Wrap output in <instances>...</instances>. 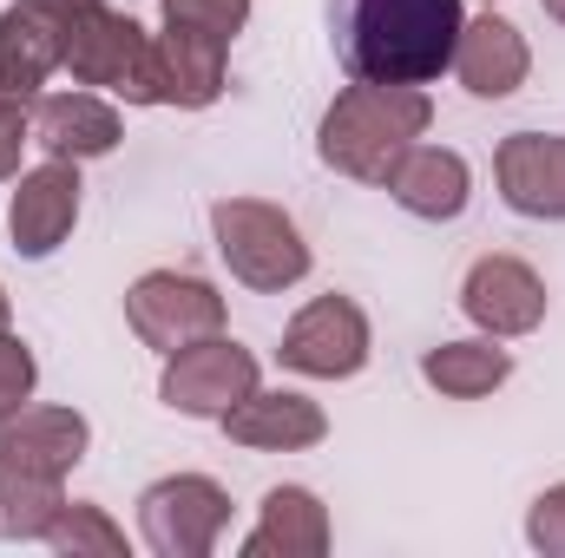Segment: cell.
I'll list each match as a JSON object with an SVG mask.
<instances>
[{"label":"cell","mask_w":565,"mask_h":558,"mask_svg":"<svg viewBox=\"0 0 565 558\" xmlns=\"http://www.w3.org/2000/svg\"><path fill=\"white\" fill-rule=\"evenodd\" d=\"M277 355L282 368H296L309 382H349L369 368V315L349 296H316L309 309L289 315Z\"/></svg>","instance_id":"cell-8"},{"label":"cell","mask_w":565,"mask_h":558,"mask_svg":"<svg viewBox=\"0 0 565 558\" xmlns=\"http://www.w3.org/2000/svg\"><path fill=\"white\" fill-rule=\"evenodd\" d=\"M33 382H40V368H33V355H26V342L0 335V415L20 408V401L33 395Z\"/></svg>","instance_id":"cell-24"},{"label":"cell","mask_w":565,"mask_h":558,"mask_svg":"<svg viewBox=\"0 0 565 558\" xmlns=\"http://www.w3.org/2000/svg\"><path fill=\"white\" fill-rule=\"evenodd\" d=\"M237 447H257V453H296V447H316L329 433V415L309 401V395H289V388H250L231 415L217 420Z\"/></svg>","instance_id":"cell-17"},{"label":"cell","mask_w":565,"mask_h":558,"mask_svg":"<svg viewBox=\"0 0 565 558\" xmlns=\"http://www.w3.org/2000/svg\"><path fill=\"white\" fill-rule=\"evenodd\" d=\"M86 447H93V427L86 415H73V408H7L0 415V460H13V466H33V473H73L79 460H86Z\"/></svg>","instance_id":"cell-14"},{"label":"cell","mask_w":565,"mask_h":558,"mask_svg":"<svg viewBox=\"0 0 565 558\" xmlns=\"http://www.w3.org/2000/svg\"><path fill=\"white\" fill-rule=\"evenodd\" d=\"M231 526V493L211 473H171L139 493V539L158 558H211Z\"/></svg>","instance_id":"cell-5"},{"label":"cell","mask_w":565,"mask_h":558,"mask_svg":"<svg viewBox=\"0 0 565 558\" xmlns=\"http://www.w3.org/2000/svg\"><path fill=\"white\" fill-rule=\"evenodd\" d=\"M33 144L46 151V158H106L113 144L126 139V126H119V112L99 99V93H46V99H33Z\"/></svg>","instance_id":"cell-16"},{"label":"cell","mask_w":565,"mask_h":558,"mask_svg":"<svg viewBox=\"0 0 565 558\" xmlns=\"http://www.w3.org/2000/svg\"><path fill=\"white\" fill-rule=\"evenodd\" d=\"M33 112H0V178H13L20 171V151L33 144V126H26Z\"/></svg>","instance_id":"cell-25"},{"label":"cell","mask_w":565,"mask_h":558,"mask_svg":"<svg viewBox=\"0 0 565 558\" xmlns=\"http://www.w3.org/2000/svg\"><path fill=\"white\" fill-rule=\"evenodd\" d=\"M422 375L427 388H440L454 401H480V395H493L513 375V355L493 348V342H440V348L422 355Z\"/></svg>","instance_id":"cell-19"},{"label":"cell","mask_w":565,"mask_h":558,"mask_svg":"<svg viewBox=\"0 0 565 558\" xmlns=\"http://www.w3.org/2000/svg\"><path fill=\"white\" fill-rule=\"evenodd\" d=\"M7 322H13V302H7V289H0V335H7Z\"/></svg>","instance_id":"cell-27"},{"label":"cell","mask_w":565,"mask_h":558,"mask_svg":"<svg viewBox=\"0 0 565 558\" xmlns=\"http://www.w3.org/2000/svg\"><path fill=\"white\" fill-rule=\"evenodd\" d=\"M66 33V53L60 66L79 79V86H99V93H119L126 106H158V79H151V33H145L132 13H113L106 0L60 20Z\"/></svg>","instance_id":"cell-4"},{"label":"cell","mask_w":565,"mask_h":558,"mask_svg":"<svg viewBox=\"0 0 565 558\" xmlns=\"http://www.w3.org/2000/svg\"><path fill=\"white\" fill-rule=\"evenodd\" d=\"M250 388H257V355L244 342H231L224 329L164 355V375H158V401L191 420H224Z\"/></svg>","instance_id":"cell-6"},{"label":"cell","mask_w":565,"mask_h":558,"mask_svg":"<svg viewBox=\"0 0 565 558\" xmlns=\"http://www.w3.org/2000/svg\"><path fill=\"white\" fill-rule=\"evenodd\" d=\"M164 26H191V33H211V40H237L244 20H250V0H158Z\"/></svg>","instance_id":"cell-22"},{"label":"cell","mask_w":565,"mask_h":558,"mask_svg":"<svg viewBox=\"0 0 565 558\" xmlns=\"http://www.w3.org/2000/svg\"><path fill=\"white\" fill-rule=\"evenodd\" d=\"M79 224V164L73 158H46L33 171H20V191L7 204V230L20 257H53Z\"/></svg>","instance_id":"cell-9"},{"label":"cell","mask_w":565,"mask_h":558,"mask_svg":"<svg viewBox=\"0 0 565 558\" xmlns=\"http://www.w3.org/2000/svg\"><path fill=\"white\" fill-rule=\"evenodd\" d=\"M526 546L546 558H565V486H546L526 506Z\"/></svg>","instance_id":"cell-23"},{"label":"cell","mask_w":565,"mask_h":558,"mask_svg":"<svg viewBox=\"0 0 565 558\" xmlns=\"http://www.w3.org/2000/svg\"><path fill=\"white\" fill-rule=\"evenodd\" d=\"M493 178H500V197L507 211L520 217H565V132H513L493 158Z\"/></svg>","instance_id":"cell-15"},{"label":"cell","mask_w":565,"mask_h":558,"mask_svg":"<svg viewBox=\"0 0 565 558\" xmlns=\"http://www.w3.org/2000/svg\"><path fill=\"white\" fill-rule=\"evenodd\" d=\"M460 0H335V60L362 86H427L454 66Z\"/></svg>","instance_id":"cell-1"},{"label":"cell","mask_w":565,"mask_h":558,"mask_svg":"<svg viewBox=\"0 0 565 558\" xmlns=\"http://www.w3.org/2000/svg\"><path fill=\"white\" fill-rule=\"evenodd\" d=\"M382 184H388V197H395L408 217H427V224H454V217L467 211V197H473L467 158L447 151V144H422V139L388 164Z\"/></svg>","instance_id":"cell-11"},{"label":"cell","mask_w":565,"mask_h":558,"mask_svg":"<svg viewBox=\"0 0 565 558\" xmlns=\"http://www.w3.org/2000/svg\"><path fill=\"white\" fill-rule=\"evenodd\" d=\"M126 322H132V335L145 348L178 355V348L224 329V296L204 277H191V270H145L126 289Z\"/></svg>","instance_id":"cell-7"},{"label":"cell","mask_w":565,"mask_h":558,"mask_svg":"<svg viewBox=\"0 0 565 558\" xmlns=\"http://www.w3.org/2000/svg\"><path fill=\"white\" fill-rule=\"evenodd\" d=\"M434 126V99L422 86H349L335 93V106L322 112V132H316V151L329 171L342 178H362V184H382L388 164L408 151Z\"/></svg>","instance_id":"cell-2"},{"label":"cell","mask_w":565,"mask_h":558,"mask_svg":"<svg viewBox=\"0 0 565 558\" xmlns=\"http://www.w3.org/2000/svg\"><path fill=\"white\" fill-rule=\"evenodd\" d=\"M46 546L66 558H126V533L99 513V506H86V500H66V513L53 519V533H46Z\"/></svg>","instance_id":"cell-21"},{"label":"cell","mask_w":565,"mask_h":558,"mask_svg":"<svg viewBox=\"0 0 565 558\" xmlns=\"http://www.w3.org/2000/svg\"><path fill=\"white\" fill-rule=\"evenodd\" d=\"M40 7H53L60 20H73V13H86V7H99V0H40Z\"/></svg>","instance_id":"cell-26"},{"label":"cell","mask_w":565,"mask_h":558,"mask_svg":"<svg viewBox=\"0 0 565 558\" xmlns=\"http://www.w3.org/2000/svg\"><path fill=\"white\" fill-rule=\"evenodd\" d=\"M60 513H66L60 473H33V466L0 460V539H46Z\"/></svg>","instance_id":"cell-20"},{"label":"cell","mask_w":565,"mask_h":558,"mask_svg":"<svg viewBox=\"0 0 565 558\" xmlns=\"http://www.w3.org/2000/svg\"><path fill=\"white\" fill-rule=\"evenodd\" d=\"M454 73L473 99H513L533 73V53H526V33L500 13H480L460 26V46H454Z\"/></svg>","instance_id":"cell-13"},{"label":"cell","mask_w":565,"mask_h":558,"mask_svg":"<svg viewBox=\"0 0 565 558\" xmlns=\"http://www.w3.org/2000/svg\"><path fill=\"white\" fill-rule=\"evenodd\" d=\"M329 552V506L309 486H270L264 519L244 539V558H322Z\"/></svg>","instance_id":"cell-18"},{"label":"cell","mask_w":565,"mask_h":558,"mask_svg":"<svg viewBox=\"0 0 565 558\" xmlns=\"http://www.w3.org/2000/svg\"><path fill=\"white\" fill-rule=\"evenodd\" d=\"M211 237H217V257L231 264V277L244 289L282 296L289 282L309 277V244H302L296 217L264 204V197H217L211 204Z\"/></svg>","instance_id":"cell-3"},{"label":"cell","mask_w":565,"mask_h":558,"mask_svg":"<svg viewBox=\"0 0 565 558\" xmlns=\"http://www.w3.org/2000/svg\"><path fill=\"white\" fill-rule=\"evenodd\" d=\"M224 40L191 33V26H164L151 40V79H158V106L178 112H204L224 99Z\"/></svg>","instance_id":"cell-12"},{"label":"cell","mask_w":565,"mask_h":558,"mask_svg":"<svg viewBox=\"0 0 565 558\" xmlns=\"http://www.w3.org/2000/svg\"><path fill=\"white\" fill-rule=\"evenodd\" d=\"M540 7H546V13H553V20L565 26V0H540Z\"/></svg>","instance_id":"cell-28"},{"label":"cell","mask_w":565,"mask_h":558,"mask_svg":"<svg viewBox=\"0 0 565 558\" xmlns=\"http://www.w3.org/2000/svg\"><path fill=\"white\" fill-rule=\"evenodd\" d=\"M460 309H467V322L473 329H487L493 342H507V335H533L540 322H546V282L533 264H520V257H480L467 282H460Z\"/></svg>","instance_id":"cell-10"}]
</instances>
